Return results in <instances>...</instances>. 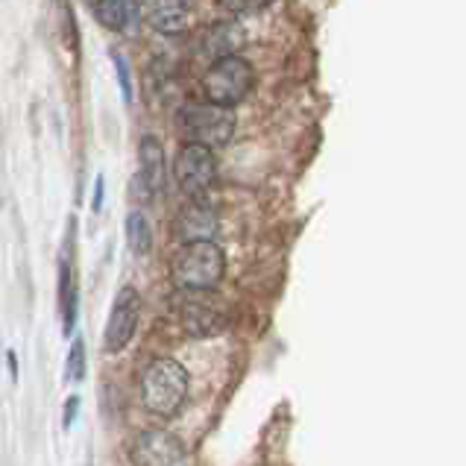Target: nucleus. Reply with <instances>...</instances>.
<instances>
[{"instance_id":"1","label":"nucleus","mask_w":466,"mask_h":466,"mask_svg":"<svg viewBox=\"0 0 466 466\" xmlns=\"http://www.w3.org/2000/svg\"><path fill=\"white\" fill-rule=\"evenodd\" d=\"M141 399L150 414L177 417L188 399V372L173 358H156L141 376Z\"/></svg>"},{"instance_id":"2","label":"nucleus","mask_w":466,"mask_h":466,"mask_svg":"<svg viewBox=\"0 0 466 466\" xmlns=\"http://www.w3.org/2000/svg\"><path fill=\"white\" fill-rule=\"evenodd\" d=\"M170 273L177 288L206 294V290L220 285V279L226 273V252L215 241L182 244V249L173 256Z\"/></svg>"},{"instance_id":"3","label":"nucleus","mask_w":466,"mask_h":466,"mask_svg":"<svg viewBox=\"0 0 466 466\" xmlns=\"http://www.w3.org/2000/svg\"><path fill=\"white\" fill-rule=\"evenodd\" d=\"M177 132L188 144H203L215 150L226 147L235 136V112L218 103H185L177 112Z\"/></svg>"},{"instance_id":"4","label":"nucleus","mask_w":466,"mask_h":466,"mask_svg":"<svg viewBox=\"0 0 466 466\" xmlns=\"http://www.w3.org/2000/svg\"><path fill=\"white\" fill-rule=\"evenodd\" d=\"M252 86H256V71L244 56H223L218 62L208 65V71L203 74V95L208 103L226 106L235 109L238 103H244L249 97Z\"/></svg>"},{"instance_id":"5","label":"nucleus","mask_w":466,"mask_h":466,"mask_svg":"<svg viewBox=\"0 0 466 466\" xmlns=\"http://www.w3.org/2000/svg\"><path fill=\"white\" fill-rule=\"evenodd\" d=\"M173 179H177L182 194H188L191 199H199L218 179L215 150L203 147V144L185 141L177 158H173Z\"/></svg>"},{"instance_id":"6","label":"nucleus","mask_w":466,"mask_h":466,"mask_svg":"<svg viewBox=\"0 0 466 466\" xmlns=\"http://www.w3.org/2000/svg\"><path fill=\"white\" fill-rule=\"evenodd\" d=\"M138 317H141V297L136 288H121V294L115 297V305L109 311V323H106V335L103 346L106 352H121L124 346L132 340L138 329Z\"/></svg>"},{"instance_id":"7","label":"nucleus","mask_w":466,"mask_h":466,"mask_svg":"<svg viewBox=\"0 0 466 466\" xmlns=\"http://www.w3.org/2000/svg\"><path fill=\"white\" fill-rule=\"evenodd\" d=\"M129 458L136 466H185V449L170 431L147 429L136 437Z\"/></svg>"},{"instance_id":"8","label":"nucleus","mask_w":466,"mask_h":466,"mask_svg":"<svg viewBox=\"0 0 466 466\" xmlns=\"http://www.w3.org/2000/svg\"><path fill=\"white\" fill-rule=\"evenodd\" d=\"M59 314L62 331L74 335L76 314H79V285H76V249H74V223L65 232V244L59 252Z\"/></svg>"},{"instance_id":"9","label":"nucleus","mask_w":466,"mask_h":466,"mask_svg":"<svg viewBox=\"0 0 466 466\" xmlns=\"http://www.w3.org/2000/svg\"><path fill=\"white\" fill-rule=\"evenodd\" d=\"M177 235L182 244L194 241H215L218 235V211L203 199H191L177 215Z\"/></svg>"},{"instance_id":"10","label":"nucleus","mask_w":466,"mask_h":466,"mask_svg":"<svg viewBox=\"0 0 466 466\" xmlns=\"http://www.w3.org/2000/svg\"><path fill=\"white\" fill-rule=\"evenodd\" d=\"M177 314L185 331L194 338H208V335H215V331H220L223 326V317L211 309L208 302L199 299L197 290H185V297L177 302Z\"/></svg>"},{"instance_id":"11","label":"nucleus","mask_w":466,"mask_h":466,"mask_svg":"<svg viewBox=\"0 0 466 466\" xmlns=\"http://www.w3.org/2000/svg\"><path fill=\"white\" fill-rule=\"evenodd\" d=\"M141 15L162 35H182L191 21L188 0H144Z\"/></svg>"},{"instance_id":"12","label":"nucleus","mask_w":466,"mask_h":466,"mask_svg":"<svg viewBox=\"0 0 466 466\" xmlns=\"http://www.w3.org/2000/svg\"><path fill=\"white\" fill-rule=\"evenodd\" d=\"M138 179L144 182L153 197H158L165 191V182H167V158H165V147L162 141L156 136H144L138 144Z\"/></svg>"},{"instance_id":"13","label":"nucleus","mask_w":466,"mask_h":466,"mask_svg":"<svg viewBox=\"0 0 466 466\" xmlns=\"http://www.w3.org/2000/svg\"><path fill=\"white\" fill-rule=\"evenodd\" d=\"M241 42H244L241 26L220 21V24H211L203 33V38H199V50H203L211 62H218L223 56H235V50L241 47Z\"/></svg>"},{"instance_id":"14","label":"nucleus","mask_w":466,"mask_h":466,"mask_svg":"<svg viewBox=\"0 0 466 466\" xmlns=\"http://www.w3.org/2000/svg\"><path fill=\"white\" fill-rule=\"evenodd\" d=\"M132 0H95V18L112 33H124L132 21Z\"/></svg>"},{"instance_id":"15","label":"nucleus","mask_w":466,"mask_h":466,"mask_svg":"<svg viewBox=\"0 0 466 466\" xmlns=\"http://www.w3.org/2000/svg\"><path fill=\"white\" fill-rule=\"evenodd\" d=\"M127 244L136 256H147L153 249V229H150V220L144 211H129L127 215Z\"/></svg>"},{"instance_id":"16","label":"nucleus","mask_w":466,"mask_h":466,"mask_svg":"<svg viewBox=\"0 0 466 466\" xmlns=\"http://www.w3.org/2000/svg\"><path fill=\"white\" fill-rule=\"evenodd\" d=\"M68 381L79 384L86 379V340L76 335V340L71 343V352H68Z\"/></svg>"},{"instance_id":"17","label":"nucleus","mask_w":466,"mask_h":466,"mask_svg":"<svg viewBox=\"0 0 466 466\" xmlns=\"http://www.w3.org/2000/svg\"><path fill=\"white\" fill-rule=\"evenodd\" d=\"M112 62H115V71H117V86H121V95L124 103H132V76H129V65L121 53H112Z\"/></svg>"},{"instance_id":"18","label":"nucleus","mask_w":466,"mask_h":466,"mask_svg":"<svg viewBox=\"0 0 466 466\" xmlns=\"http://www.w3.org/2000/svg\"><path fill=\"white\" fill-rule=\"evenodd\" d=\"M264 0H218V6L226 12V15H249L256 12Z\"/></svg>"},{"instance_id":"19","label":"nucleus","mask_w":466,"mask_h":466,"mask_svg":"<svg viewBox=\"0 0 466 466\" xmlns=\"http://www.w3.org/2000/svg\"><path fill=\"white\" fill-rule=\"evenodd\" d=\"M76 414H79V396L71 393L68 399H65V414H62V429H65V431H68L71 425H74Z\"/></svg>"},{"instance_id":"20","label":"nucleus","mask_w":466,"mask_h":466,"mask_svg":"<svg viewBox=\"0 0 466 466\" xmlns=\"http://www.w3.org/2000/svg\"><path fill=\"white\" fill-rule=\"evenodd\" d=\"M103 199H106V177L100 173V177L95 179V199H91V208L100 211L103 208Z\"/></svg>"},{"instance_id":"21","label":"nucleus","mask_w":466,"mask_h":466,"mask_svg":"<svg viewBox=\"0 0 466 466\" xmlns=\"http://www.w3.org/2000/svg\"><path fill=\"white\" fill-rule=\"evenodd\" d=\"M6 361H9V372H12V379H18V355L15 352H6Z\"/></svg>"}]
</instances>
